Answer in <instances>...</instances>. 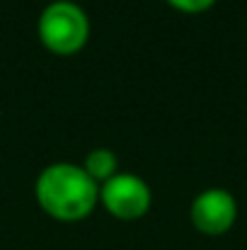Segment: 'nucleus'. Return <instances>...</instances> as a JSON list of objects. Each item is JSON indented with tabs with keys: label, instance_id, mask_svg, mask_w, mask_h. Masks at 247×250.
I'll return each instance as SVG.
<instances>
[{
	"label": "nucleus",
	"instance_id": "nucleus-5",
	"mask_svg": "<svg viewBox=\"0 0 247 250\" xmlns=\"http://www.w3.org/2000/svg\"><path fill=\"white\" fill-rule=\"evenodd\" d=\"M119 158H116V153L112 151V148H92L87 156H85V166L82 170L97 182V185H102V182H107L109 177H114L119 170Z\"/></svg>",
	"mask_w": 247,
	"mask_h": 250
},
{
	"label": "nucleus",
	"instance_id": "nucleus-4",
	"mask_svg": "<svg viewBox=\"0 0 247 250\" xmlns=\"http://www.w3.org/2000/svg\"><path fill=\"white\" fill-rule=\"evenodd\" d=\"M194 229L204 236H223L238 221V202L223 187H209L199 192L189 207Z\"/></svg>",
	"mask_w": 247,
	"mask_h": 250
},
{
	"label": "nucleus",
	"instance_id": "nucleus-6",
	"mask_svg": "<svg viewBox=\"0 0 247 250\" xmlns=\"http://www.w3.org/2000/svg\"><path fill=\"white\" fill-rule=\"evenodd\" d=\"M174 10L179 12H189V15H199V12H206L216 5V0H167Z\"/></svg>",
	"mask_w": 247,
	"mask_h": 250
},
{
	"label": "nucleus",
	"instance_id": "nucleus-2",
	"mask_svg": "<svg viewBox=\"0 0 247 250\" xmlns=\"http://www.w3.org/2000/svg\"><path fill=\"white\" fill-rule=\"evenodd\" d=\"M37 32H39L41 44L49 51H54L58 56H71L87 44L90 20L78 2L54 0L41 10Z\"/></svg>",
	"mask_w": 247,
	"mask_h": 250
},
{
	"label": "nucleus",
	"instance_id": "nucleus-1",
	"mask_svg": "<svg viewBox=\"0 0 247 250\" xmlns=\"http://www.w3.org/2000/svg\"><path fill=\"white\" fill-rule=\"evenodd\" d=\"M34 194L39 207L56 221H80L92 214L99 185L76 163H54L37 177Z\"/></svg>",
	"mask_w": 247,
	"mask_h": 250
},
{
	"label": "nucleus",
	"instance_id": "nucleus-3",
	"mask_svg": "<svg viewBox=\"0 0 247 250\" xmlns=\"http://www.w3.org/2000/svg\"><path fill=\"white\" fill-rule=\"evenodd\" d=\"M99 202L112 216L121 221H136L148 214L153 192L143 177L131 172H116L99 185Z\"/></svg>",
	"mask_w": 247,
	"mask_h": 250
}]
</instances>
